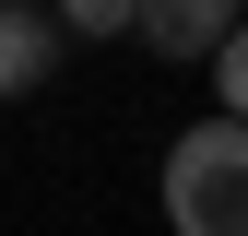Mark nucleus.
<instances>
[{"mask_svg":"<svg viewBox=\"0 0 248 236\" xmlns=\"http://www.w3.org/2000/svg\"><path fill=\"white\" fill-rule=\"evenodd\" d=\"M166 224L177 236H248V130L201 118L166 142Z\"/></svg>","mask_w":248,"mask_h":236,"instance_id":"nucleus-1","label":"nucleus"},{"mask_svg":"<svg viewBox=\"0 0 248 236\" xmlns=\"http://www.w3.org/2000/svg\"><path fill=\"white\" fill-rule=\"evenodd\" d=\"M130 36L154 59H213L236 36V0H130Z\"/></svg>","mask_w":248,"mask_h":236,"instance_id":"nucleus-2","label":"nucleus"},{"mask_svg":"<svg viewBox=\"0 0 248 236\" xmlns=\"http://www.w3.org/2000/svg\"><path fill=\"white\" fill-rule=\"evenodd\" d=\"M47 71H59V24L36 0H0V95H36Z\"/></svg>","mask_w":248,"mask_h":236,"instance_id":"nucleus-3","label":"nucleus"},{"mask_svg":"<svg viewBox=\"0 0 248 236\" xmlns=\"http://www.w3.org/2000/svg\"><path fill=\"white\" fill-rule=\"evenodd\" d=\"M59 36H130V0H47Z\"/></svg>","mask_w":248,"mask_h":236,"instance_id":"nucleus-4","label":"nucleus"},{"mask_svg":"<svg viewBox=\"0 0 248 236\" xmlns=\"http://www.w3.org/2000/svg\"><path fill=\"white\" fill-rule=\"evenodd\" d=\"M236 106H248V59H236V36H225V47H213V118H236Z\"/></svg>","mask_w":248,"mask_h":236,"instance_id":"nucleus-5","label":"nucleus"}]
</instances>
